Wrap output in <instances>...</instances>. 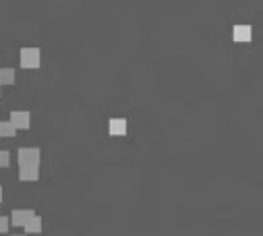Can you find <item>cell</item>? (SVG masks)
<instances>
[{
    "mask_svg": "<svg viewBox=\"0 0 263 236\" xmlns=\"http://www.w3.org/2000/svg\"><path fill=\"white\" fill-rule=\"evenodd\" d=\"M19 64L23 71H37L42 66V48L40 46H21L19 48Z\"/></svg>",
    "mask_w": 263,
    "mask_h": 236,
    "instance_id": "obj_1",
    "label": "cell"
},
{
    "mask_svg": "<svg viewBox=\"0 0 263 236\" xmlns=\"http://www.w3.org/2000/svg\"><path fill=\"white\" fill-rule=\"evenodd\" d=\"M17 164L19 166H40L42 164V147L40 145H19L17 147Z\"/></svg>",
    "mask_w": 263,
    "mask_h": 236,
    "instance_id": "obj_2",
    "label": "cell"
},
{
    "mask_svg": "<svg viewBox=\"0 0 263 236\" xmlns=\"http://www.w3.org/2000/svg\"><path fill=\"white\" fill-rule=\"evenodd\" d=\"M106 126H108V135H110L112 139H114V137H127L129 126H131V120H129V116L112 114V116L106 120Z\"/></svg>",
    "mask_w": 263,
    "mask_h": 236,
    "instance_id": "obj_3",
    "label": "cell"
},
{
    "mask_svg": "<svg viewBox=\"0 0 263 236\" xmlns=\"http://www.w3.org/2000/svg\"><path fill=\"white\" fill-rule=\"evenodd\" d=\"M33 216H37L33 207H15V209H11V214H9V218H11V226H15V228H23Z\"/></svg>",
    "mask_w": 263,
    "mask_h": 236,
    "instance_id": "obj_4",
    "label": "cell"
},
{
    "mask_svg": "<svg viewBox=\"0 0 263 236\" xmlns=\"http://www.w3.org/2000/svg\"><path fill=\"white\" fill-rule=\"evenodd\" d=\"M9 116L19 131H32V110H11Z\"/></svg>",
    "mask_w": 263,
    "mask_h": 236,
    "instance_id": "obj_5",
    "label": "cell"
},
{
    "mask_svg": "<svg viewBox=\"0 0 263 236\" xmlns=\"http://www.w3.org/2000/svg\"><path fill=\"white\" fill-rule=\"evenodd\" d=\"M17 176H19L21 182H37L42 178V170H40V166H32V164L19 166Z\"/></svg>",
    "mask_w": 263,
    "mask_h": 236,
    "instance_id": "obj_6",
    "label": "cell"
},
{
    "mask_svg": "<svg viewBox=\"0 0 263 236\" xmlns=\"http://www.w3.org/2000/svg\"><path fill=\"white\" fill-rule=\"evenodd\" d=\"M253 25L251 23H234L232 25V40L234 42H251Z\"/></svg>",
    "mask_w": 263,
    "mask_h": 236,
    "instance_id": "obj_7",
    "label": "cell"
},
{
    "mask_svg": "<svg viewBox=\"0 0 263 236\" xmlns=\"http://www.w3.org/2000/svg\"><path fill=\"white\" fill-rule=\"evenodd\" d=\"M17 79H19V73L17 68L11 66V64H0V85H17Z\"/></svg>",
    "mask_w": 263,
    "mask_h": 236,
    "instance_id": "obj_8",
    "label": "cell"
},
{
    "mask_svg": "<svg viewBox=\"0 0 263 236\" xmlns=\"http://www.w3.org/2000/svg\"><path fill=\"white\" fill-rule=\"evenodd\" d=\"M23 230H25V234L29 236V234H35V236H40L42 234V230H44V218L42 216H33L29 222L23 226Z\"/></svg>",
    "mask_w": 263,
    "mask_h": 236,
    "instance_id": "obj_9",
    "label": "cell"
},
{
    "mask_svg": "<svg viewBox=\"0 0 263 236\" xmlns=\"http://www.w3.org/2000/svg\"><path fill=\"white\" fill-rule=\"evenodd\" d=\"M19 135V128L15 126L11 120H0V137L2 139H13V137Z\"/></svg>",
    "mask_w": 263,
    "mask_h": 236,
    "instance_id": "obj_10",
    "label": "cell"
},
{
    "mask_svg": "<svg viewBox=\"0 0 263 236\" xmlns=\"http://www.w3.org/2000/svg\"><path fill=\"white\" fill-rule=\"evenodd\" d=\"M11 166V147H0V170Z\"/></svg>",
    "mask_w": 263,
    "mask_h": 236,
    "instance_id": "obj_11",
    "label": "cell"
},
{
    "mask_svg": "<svg viewBox=\"0 0 263 236\" xmlns=\"http://www.w3.org/2000/svg\"><path fill=\"white\" fill-rule=\"evenodd\" d=\"M11 228V218L9 216H0V234H6Z\"/></svg>",
    "mask_w": 263,
    "mask_h": 236,
    "instance_id": "obj_12",
    "label": "cell"
},
{
    "mask_svg": "<svg viewBox=\"0 0 263 236\" xmlns=\"http://www.w3.org/2000/svg\"><path fill=\"white\" fill-rule=\"evenodd\" d=\"M2 201H4V187L0 185V205H2Z\"/></svg>",
    "mask_w": 263,
    "mask_h": 236,
    "instance_id": "obj_13",
    "label": "cell"
},
{
    "mask_svg": "<svg viewBox=\"0 0 263 236\" xmlns=\"http://www.w3.org/2000/svg\"><path fill=\"white\" fill-rule=\"evenodd\" d=\"M9 236H27V234H9Z\"/></svg>",
    "mask_w": 263,
    "mask_h": 236,
    "instance_id": "obj_14",
    "label": "cell"
},
{
    "mask_svg": "<svg viewBox=\"0 0 263 236\" xmlns=\"http://www.w3.org/2000/svg\"><path fill=\"white\" fill-rule=\"evenodd\" d=\"M0 216H2V205H0Z\"/></svg>",
    "mask_w": 263,
    "mask_h": 236,
    "instance_id": "obj_15",
    "label": "cell"
},
{
    "mask_svg": "<svg viewBox=\"0 0 263 236\" xmlns=\"http://www.w3.org/2000/svg\"><path fill=\"white\" fill-rule=\"evenodd\" d=\"M0 95H2V85H0Z\"/></svg>",
    "mask_w": 263,
    "mask_h": 236,
    "instance_id": "obj_16",
    "label": "cell"
},
{
    "mask_svg": "<svg viewBox=\"0 0 263 236\" xmlns=\"http://www.w3.org/2000/svg\"><path fill=\"white\" fill-rule=\"evenodd\" d=\"M0 110H2V104H0Z\"/></svg>",
    "mask_w": 263,
    "mask_h": 236,
    "instance_id": "obj_17",
    "label": "cell"
}]
</instances>
